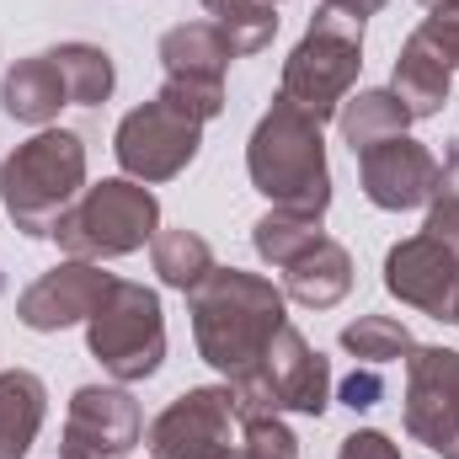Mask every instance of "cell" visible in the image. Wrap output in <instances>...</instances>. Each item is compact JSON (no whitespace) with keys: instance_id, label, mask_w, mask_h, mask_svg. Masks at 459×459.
Instances as JSON below:
<instances>
[{"instance_id":"6","label":"cell","mask_w":459,"mask_h":459,"mask_svg":"<svg viewBox=\"0 0 459 459\" xmlns=\"http://www.w3.org/2000/svg\"><path fill=\"white\" fill-rule=\"evenodd\" d=\"M86 347L102 363V374H113L117 385H139L166 363V316H160V294L144 283L113 278V289L102 294V305L86 321Z\"/></svg>"},{"instance_id":"23","label":"cell","mask_w":459,"mask_h":459,"mask_svg":"<svg viewBox=\"0 0 459 459\" xmlns=\"http://www.w3.org/2000/svg\"><path fill=\"white\" fill-rule=\"evenodd\" d=\"M198 5L230 38L235 59H251V54L273 48V38H278V5L273 0H198Z\"/></svg>"},{"instance_id":"29","label":"cell","mask_w":459,"mask_h":459,"mask_svg":"<svg viewBox=\"0 0 459 459\" xmlns=\"http://www.w3.org/2000/svg\"><path fill=\"white\" fill-rule=\"evenodd\" d=\"M417 38L449 65V70H459V0L455 5H438V11H428L422 16V27H417Z\"/></svg>"},{"instance_id":"21","label":"cell","mask_w":459,"mask_h":459,"mask_svg":"<svg viewBox=\"0 0 459 459\" xmlns=\"http://www.w3.org/2000/svg\"><path fill=\"white\" fill-rule=\"evenodd\" d=\"M48 54L59 65V81H65L70 108H102L113 97L117 70H113V54L108 48H97V43H59Z\"/></svg>"},{"instance_id":"11","label":"cell","mask_w":459,"mask_h":459,"mask_svg":"<svg viewBox=\"0 0 459 459\" xmlns=\"http://www.w3.org/2000/svg\"><path fill=\"white\" fill-rule=\"evenodd\" d=\"M139 444V401L123 385H81L65 411L59 459H123Z\"/></svg>"},{"instance_id":"5","label":"cell","mask_w":459,"mask_h":459,"mask_svg":"<svg viewBox=\"0 0 459 459\" xmlns=\"http://www.w3.org/2000/svg\"><path fill=\"white\" fill-rule=\"evenodd\" d=\"M160 230V204L144 182L134 177H108L97 187H86L70 214L54 225V240L65 256H81V262H113L139 251L144 240H155Z\"/></svg>"},{"instance_id":"13","label":"cell","mask_w":459,"mask_h":459,"mask_svg":"<svg viewBox=\"0 0 459 459\" xmlns=\"http://www.w3.org/2000/svg\"><path fill=\"white\" fill-rule=\"evenodd\" d=\"M385 289L401 305H411L433 321H449L459 294V256L433 235H406L385 251Z\"/></svg>"},{"instance_id":"9","label":"cell","mask_w":459,"mask_h":459,"mask_svg":"<svg viewBox=\"0 0 459 459\" xmlns=\"http://www.w3.org/2000/svg\"><path fill=\"white\" fill-rule=\"evenodd\" d=\"M240 438V406L230 385H193L150 422L155 459H225Z\"/></svg>"},{"instance_id":"10","label":"cell","mask_w":459,"mask_h":459,"mask_svg":"<svg viewBox=\"0 0 459 459\" xmlns=\"http://www.w3.org/2000/svg\"><path fill=\"white\" fill-rule=\"evenodd\" d=\"M406 433L438 459H459V352L411 347L406 352Z\"/></svg>"},{"instance_id":"22","label":"cell","mask_w":459,"mask_h":459,"mask_svg":"<svg viewBox=\"0 0 459 459\" xmlns=\"http://www.w3.org/2000/svg\"><path fill=\"white\" fill-rule=\"evenodd\" d=\"M150 262H155V273H160L166 289H182V294H187V289H198V283L214 273V246H209L198 230L171 225V230H155Z\"/></svg>"},{"instance_id":"17","label":"cell","mask_w":459,"mask_h":459,"mask_svg":"<svg viewBox=\"0 0 459 459\" xmlns=\"http://www.w3.org/2000/svg\"><path fill=\"white\" fill-rule=\"evenodd\" d=\"M347 289H352V256H347L342 240L321 235L310 251H299L289 267H283V294L305 310H332L342 305Z\"/></svg>"},{"instance_id":"15","label":"cell","mask_w":459,"mask_h":459,"mask_svg":"<svg viewBox=\"0 0 459 459\" xmlns=\"http://www.w3.org/2000/svg\"><path fill=\"white\" fill-rule=\"evenodd\" d=\"M160 70L166 81H209V86H225V70L235 59L230 38L214 22H177L160 32Z\"/></svg>"},{"instance_id":"26","label":"cell","mask_w":459,"mask_h":459,"mask_svg":"<svg viewBox=\"0 0 459 459\" xmlns=\"http://www.w3.org/2000/svg\"><path fill=\"white\" fill-rule=\"evenodd\" d=\"M225 459H299V438L278 411H240V438Z\"/></svg>"},{"instance_id":"24","label":"cell","mask_w":459,"mask_h":459,"mask_svg":"<svg viewBox=\"0 0 459 459\" xmlns=\"http://www.w3.org/2000/svg\"><path fill=\"white\" fill-rule=\"evenodd\" d=\"M321 235H326V230H321V214L273 209V214H262V220L251 225V246H256V256H262V262H273V267H289V262H294L299 251H310Z\"/></svg>"},{"instance_id":"4","label":"cell","mask_w":459,"mask_h":459,"mask_svg":"<svg viewBox=\"0 0 459 459\" xmlns=\"http://www.w3.org/2000/svg\"><path fill=\"white\" fill-rule=\"evenodd\" d=\"M358 70H363V22L337 11V5H321L310 16L305 38L294 43V54L283 59L278 97H289L299 113H310L316 123H326L352 97Z\"/></svg>"},{"instance_id":"3","label":"cell","mask_w":459,"mask_h":459,"mask_svg":"<svg viewBox=\"0 0 459 459\" xmlns=\"http://www.w3.org/2000/svg\"><path fill=\"white\" fill-rule=\"evenodd\" d=\"M86 193V139L70 128H38L0 160V209L22 235H54Z\"/></svg>"},{"instance_id":"33","label":"cell","mask_w":459,"mask_h":459,"mask_svg":"<svg viewBox=\"0 0 459 459\" xmlns=\"http://www.w3.org/2000/svg\"><path fill=\"white\" fill-rule=\"evenodd\" d=\"M449 321H455V326H459V294H455V310H449Z\"/></svg>"},{"instance_id":"16","label":"cell","mask_w":459,"mask_h":459,"mask_svg":"<svg viewBox=\"0 0 459 459\" xmlns=\"http://www.w3.org/2000/svg\"><path fill=\"white\" fill-rule=\"evenodd\" d=\"M0 108H5V117H16V123H27V128H48V123L59 117V108H70L54 54H27V59H16V65L0 75Z\"/></svg>"},{"instance_id":"14","label":"cell","mask_w":459,"mask_h":459,"mask_svg":"<svg viewBox=\"0 0 459 459\" xmlns=\"http://www.w3.org/2000/svg\"><path fill=\"white\" fill-rule=\"evenodd\" d=\"M358 182H363V198L385 214H406V209H422L438 187V160L428 144L395 134L385 144H368L358 155Z\"/></svg>"},{"instance_id":"32","label":"cell","mask_w":459,"mask_h":459,"mask_svg":"<svg viewBox=\"0 0 459 459\" xmlns=\"http://www.w3.org/2000/svg\"><path fill=\"white\" fill-rule=\"evenodd\" d=\"M422 5H428V11H438V5H455V0H422Z\"/></svg>"},{"instance_id":"1","label":"cell","mask_w":459,"mask_h":459,"mask_svg":"<svg viewBox=\"0 0 459 459\" xmlns=\"http://www.w3.org/2000/svg\"><path fill=\"white\" fill-rule=\"evenodd\" d=\"M289 294L246 267H214L198 289H187V316H193V342L198 358L225 374V385L246 379L267 342L289 326Z\"/></svg>"},{"instance_id":"27","label":"cell","mask_w":459,"mask_h":459,"mask_svg":"<svg viewBox=\"0 0 459 459\" xmlns=\"http://www.w3.org/2000/svg\"><path fill=\"white\" fill-rule=\"evenodd\" d=\"M422 235L444 240L459 256V139H449V155L438 166V187L428 198V225H422Z\"/></svg>"},{"instance_id":"34","label":"cell","mask_w":459,"mask_h":459,"mask_svg":"<svg viewBox=\"0 0 459 459\" xmlns=\"http://www.w3.org/2000/svg\"><path fill=\"white\" fill-rule=\"evenodd\" d=\"M273 5H278V0H273Z\"/></svg>"},{"instance_id":"2","label":"cell","mask_w":459,"mask_h":459,"mask_svg":"<svg viewBox=\"0 0 459 459\" xmlns=\"http://www.w3.org/2000/svg\"><path fill=\"white\" fill-rule=\"evenodd\" d=\"M246 171H251V187L273 209L326 220V209H332L326 139H321V123L310 113H299L289 97H273V108L256 117L251 144H246Z\"/></svg>"},{"instance_id":"7","label":"cell","mask_w":459,"mask_h":459,"mask_svg":"<svg viewBox=\"0 0 459 459\" xmlns=\"http://www.w3.org/2000/svg\"><path fill=\"white\" fill-rule=\"evenodd\" d=\"M240 411H299V417H321L332 406V363L299 337V326H283L262 363L230 385Z\"/></svg>"},{"instance_id":"19","label":"cell","mask_w":459,"mask_h":459,"mask_svg":"<svg viewBox=\"0 0 459 459\" xmlns=\"http://www.w3.org/2000/svg\"><path fill=\"white\" fill-rule=\"evenodd\" d=\"M48 417V385L32 368L0 374V459H27Z\"/></svg>"},{"instance_id":"25","label":"cell","mask_w":459,"mask_h":459,"mask_svg":"<svg viewBox=\"0 0 459 459\" xmlns=\"http://www.w3.org/2000/svg\"><path fill=\"white\" fill-rule=\"evenodd\" d=\"M342 347L358 358V363H395V358H406L411 352V332L395 321V316H358L352 326H342Z\"/></svg>"},{"instance_id":"20","label":"cell","mask_w":459,"mask_h":459,"mask_svg":"<svg viewBox=\"0 0 459 459\" xmlns=\"http://www.w3.org/2000/svg\"><path fill=\"white\" fill-rule=\"evenodd\" d=\"M417 117L401 108V97L385 86V91H358V97H347L342 108H337V128H342V144L352 155H363L368 144H385V139H395V134H406Z\"/></svg>"},{"instance_id":"8","label":"cell","mask_w":459,"mask_h":459,"mask_svg":"<svg viewBox=\"0 0 459 459\" xmlns=\"http://www.w3.org/2000/svg\"><path fill=\"white\" fill-rule=\"evenodd\" d=\"M198 150H204V123L177 113L160 97L144 102V108H134V113H123V123H117V134H113V155H117V166H123V177H134L144 187L182 177L198 160Z\"/></svg>"},{"instance_id":"30","label":"cell","mask_w":459,"mask_h":459,"mask_svg":"<svg viewBox=\"0 0 459 459\" xmlns=\"http://www.w3.org/2000/svg\"><path fill=\"white\" fill-rule=\"evenodd\" d=\"M337 459H401V444H390V433H379V428H358L342 438Z\"/></svg>"},{"instance_id":"28","label":"cell","mask_w":459,"mask_h":459,"mask_svg":"<svg viewBox=\"0 0 459 459\" xmlns=\"http://www.w3.org/2000/svg\"><path fill=\"white\" fill-rule=\"evenodd\" d=\"M160 102H171L177 113L198 117V123H209V117L225 113V86H209V81H166L160 86Z\"/></svg>"},{"instance_id":"18","label":"cell","mask_w":459,"mask_h":459,"mask_svg":"<svg viewBox=\"0 0 459 459\" xmlns=\"http://www.w3.org/2000/svg\"><path fill=\"white\" fill-rule=\"evenodd\" d=\"M449 81H455V70L411 32L395 54V70H390V91L401 97V108L411 117H438L449 108Z\"/></svg>"},{"instance_id":"12","label":"cell","mask_w":459,"mask_h":459,"mask_svg":"<svg viewBox=\"0 0 459 459\" xmlns=\"http://www.w3.org/2000/svg\"><path fill=\"white\" fill-rule=\"evenodd\" d=\"M113 289V273H102V262H81L65 256L59 267H48L43 278H32L16 299V321L27 332H65L91 321V310L102 305V294Z\"/></svg>"},{"instance_id":"31","label":"cell","mask_w":459,"mask_h":459,"mask_svg":"<svg viewBox=\"0 0 459 459\" xmlns=\"http://www.w3.org/2000/svg\"><path fill=\"white\" fill-rule=\"evenodd\" d=\"M379 395H385V379H379L374 363H368V368H352V374L342 379V406H352V411L379 406Z\"/></svg>"}]
</instances>
